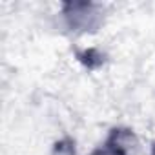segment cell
Here are the masks:
<instances>
[{
  "label": "cell",
  "mask_w": 155,
  "mask_h": 155,
  "mask_svg": "<svg viewBox=\"0 0 155 155\" xmlns=\"http://www.w3.org/2000/svg\"><path fill=\"white\" fill-rule=\"evenodd\" d=\"M62 15L68 28L75 33H93L102 24V11L97 4L69 2L64 4Z\"/></svg>",
  "instance_id": "1"
},
{
  "label": "cell",
  "mask_w": 155,
  "mask_h": 155,
  "mask_svg": "<svg viewBox=\"0 0 155 155\" xmlns=\"http://www.w3.org/2000/svg\"><path fill=\"white\" fill-rule=\"evenodd\" d=\"M151 155H155V142H153V150H151Z\"/></svg>",
  "instance_id": "3"
},
{
  "label": "cell",
  "mask_w": 155,
  "mask_h": 155,
  "mask_svg": "<svg viewBox=\"0 0 155 155\" xmlns=\"http://www.w3.org/2000/svg\"><path fill=\"white\" fill-rule=\"evenodd\" d=\"M135 146V137L128 130H113L108 142L93 151V155H128Z\"/></svg>",
  "instance_id": "2"
}]
</instances>
